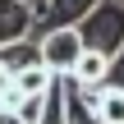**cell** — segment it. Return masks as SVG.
<instances>
[{"label": "cell", "instance_id": "cell-1", "mask_svg": "<svg viewBox=\"0 0 124 124\" xmlns=\"http://www.w3.org/2000/svg\"><path fill=\"white\" fill-rule=\"evenodd\" d=\"M78 37H83V51H97V55H106V60H120L124 55V5L101 0V5L78 23Z\"/></svg>", "mask_w": 124, "mask_h": 124}, {"label": "cell", "instance_id": "cell-2", "mask_svg": "<svg viewBox=\"0 0 124 124\" xmlns=\"http://www.w3.org/2000/svg\"><path fill=\"white\" fill-rule=\"evenodd\" d=\"M37 55H41V64H46L55 78H69L74 64H78V55H83V37H78V28H51V32H41Z\"/></svg>", "mask_w": 124, "mask_h": 124}, {"label": "cell", "instance_id": "cell-3", "mask_svg": "<svg viewBox=\"0 0 124 124\" xmlns=\"http://www.w3.org/2000/svg\"><path fill=\"white\" fill-rule=\"evenodd\" d=\"M32 37V5L28 0H0V46Z\"/></svg>", "mask_w": 124, "mask_h": 124}, {"label": "cell", "instance_id": "cell-4", "mask_svg": "<svg viewBox=\"0 0 124 124\" xmlns=\"http://www.w3.org/2000/svg\"><path fill=\"white\" fill-rule=\"evenodd\" d=\"M101 0H46V18L37 23V32H51V28H78Z\"/></svg>", "mask_w": 124, "mask_h": 124}, {"label": "cell", "instance_id": "cell-5", "mask_svg": "<svg viewBox=\"0 0 124 124\" xmlns=\"http://www.w3.org/2000/svg\"><path fill=\"white\" fill-rule=\"evenodd\" d=\"M110 64H115V60H106V55H97V51H83L78 64H74V74H69V83L83 87V92H97V87L110 83Z\"/></svg>", "mask_w": 124, "mask_h": 124}, {"label": "cell", "instance_id": "cell-6", "mask_svg": "<svg viewBox=\"0 0 124 124\" xmlns=\"http://www.w3.org/2000/svg\"><path fill=\"white\" fill-rule=\"evenodd\" d=\"M87 106H92V115H97V124H124V87H115V83H106V87L87 92Z\"/></svg>", "mask_w": 124, "mask_h": 124}, {"label": "cell", "instance_id": "cell-7", "mask_svg": "<svg viewBox=\"0 0 124 124\" xmlns=\"http://www.w3.org/2000/svg\"><path fill=\"white\" fill-rule=\"evenodd\" d=\"M14 87H18L23 97H46V92L55 87V74H51L46 64H32V69H18V74H14Z\"/></svg>", "mask_w": 124, "mask_h": 124}, {"label": "cell", "instance_id": "cell-8", "mask_svg": "<svg viewBox=\"0 0 124 124\" xmlns=\"http://www.w3.org/2000/svg\"><path fill=\"white\" fill-rule=\"evenodd\" d=\"M0 64H5L9 74L41 64V55H37V37H28V41H14V46H0Z\"/></svg>", "mask_w": 124, "mask_h": 124}, {"label": "cell", "instance_id": "cell-9", "mask_svg": "<svg viewBox=\"0 0 124 124\" xmlns=\"http://www.w3.org/2000/svg\"><path fill=\"white\" fill-rule=\"evenodd\" d=\"M37 124H69V115H64V83L55 78V87L46 92V106H41V120Z\"/></svg>", "mask_w": 124, "mask_h": 124}, {"label": "cell", "instance_id": "cell-10", "mask_svg": "<svg viewBox=\"0 0 124 124\" xmlns=\"http://www.w3.org/2000/svg\"><path fill=\"white\" fill-rule=\"evenodd\" d=\"M41 106H46V97H23V101L14 106V115H18L23 124H37L41 120Z\"/></svg>", "mask_w": 124, "mask_h": 124}, {"label": "cell", "instance_id": "cell-11", "mask_svg": "<svg viewBox=\"0 0 124 124\" xmlns=\"http://www.w3.org/2000/svg\"><path fill=\"white\" fill-rule=\"evenodd\" d=\"M9 83H14V74H9V69L0 64V97H5V87H9Z\"/></svg>", "mask_w": 124, "mask_h": 124}, {"label": "cell", "instance_id": "cell-12", "mask_svg": "<svg viewBox=\"0 0 124 124\" xmlns=\"http://www.w3.org/2000/svg\"><path fill=\"white\" fill-rule=\"evenodd\" d=\"M0 124H23V120H18L14 110H0Z\"/></svg>", "mask_w": 124, "mask_h": 124}, {"label": "cell", "instance_id": "cell-13", "mask_svg": "<svg viewBox=\"0 0 124 124\" xmlns=\"http://www.w3.org/2000/svg\"><path fill=\"white\" fill-rule=\"evenodd\" d=\"M115 64H124V55H120V60H115Z\"/></svg>", "mask_w": 124, "mask_h": 124}, {"label": "cell", "instance_id": "cell-14", "mask_svg": "<svg viewBox=\"0 0 124 124\" xmlns=\"http://www.w3.org/2000/svg\"><path fill=\"white\" fill-rule=\"evenodd\" d=\"M115 5H124V0H115Z\"/></svg>", "mask_w": 124, "mask_h": 124}]
</instances>
